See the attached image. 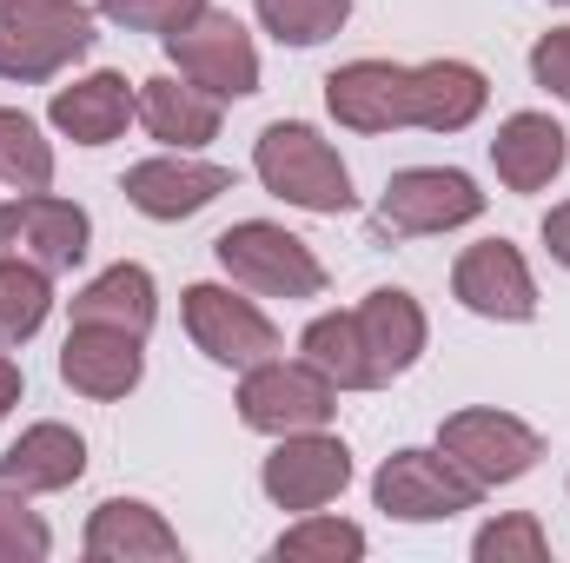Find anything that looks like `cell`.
<instances>
[{
    "mask_svg": "<svg viewBox=\"0 0 570 563\" xmlns=\"http://www.w3.org/2000/svg\"><path fill=\"white\" fill-rule=\"evenodd\" d=\"M253 172H259V186L285 199V206H298V213H325V219H338V213H352V172H345V159H338V146L325 140L318 127H305V120H273L259 146H253Z\"/></svg>",
    "mask_w": 570,
    "mask_h": 563,
    "instance_id": "1",
    "label": "cell"
},
{
    "mask_svg": "<svg viewBox=\"0 0 570 563\" xmlns=\"http://www.w3.org/2000/svg\"><path fill=\"white\" fill-rule=\"evenodd\" d=\"M94 47V7L80 0H0V80L40 87L87 60Z\"/></svg>",
    "mask_w": 570,
    "mask_h": 563,
    "instance_id": "2",
    "label": "cell"
},
{
    "mask_svg": "<svg viewBox=\"0 0 570 563\" xmlns=\"http://www.w3.org/2000/svg\"><path fill=\"white\" fill-rule=\"evenodd\" d=\"M213 259H219V273L239 285V292H253V298H318L325 292V266H318V253L298 239V233H285L273 219H239V226H226L219 239H213Z\"/></svg>",
    "mask_w": 570,
    "mask_h": 563,
    "instance_id": "3",
    "label": "cell"
},
{
    "mask_svg": "<svg viewBox=\"0 0 570 563\" xmlns=\"http://www.w3.org/2000/svg\"><path fill=\"white\" fill-rule=\"evenodd\" d=\"M484 484L471 471H458L444 451H392L372 477V504L399 524H438L458 511H478Z\"/></svg>",
    "mask_w": 570,
    "mask_h": 563,
    "instance_id": "4",
    "label": "cell"
},
{
    "mask_svg": "<svg viewBox=\"0 0 570 563\" xmlns=\"http://www.w3.org/2000/svg\"><path fill=\"white\" fill-rule=\"evenodd\" d=\"M338 412V385L305 365V358H266L239 378V418L266 437H292V431H325Z\"/></svg>",
    "mask_w": 570,
    "mask_h": 563,
    "instance_id": "5",
    "label": "cell"
},
{
    "mask_svg": "<svg viewBox=\"0 0 570 563\" xmlns=\"http://www.w3.org/2000/svg\"><path fill=\"white\" fill-rule=\"evenodd\" d=\"M166 53H173V67H179V80H193V87H206L213 100H246V93H259V47H253V33L233 20V13H199V20H186L179 33H166Z\"/></svg>",
    "mask_w": 570,
    "mask_h": 563,
    "instance_id": "6",
    "label": "cell"
},
{
    "mask_svg": "<svg viewBox=\"0 0 570 563\" xmlns=\"http://www.w3.org/2000/svg\"><path fill=\"white\" fill-rule=\"evenodd\" d=\"M438 451L458 471H471L484 491H498V484H518L544 457V437L524 418H511V412L478 405V412H451V418L438 424Z\"/></svg>",
    "mask_w": 570,
    "mask_h": 563,
    "instance_id": "7",
    "label": "cell"
},
{
    "mask_svg": "<svg viewBox=\"0 0 570 563\" xmlns=\"http://www.w3.org/2000/svg\"><path fill=\"white\" fill-rule=\"evenodd\" d=\"M186 332L213 365H233V372L279 358V325L253 298H239V285H186Z\"/></svg>",
    "mask_w": 570,
    "mask_h": 563,
    "instance_id": "8",
    "label": "cell"
},
{
    "mask_svg": "<svg viewBox=\"0 0 570 563\" xmlns=\"http://www.w3.org/2000/svg\"><path fill=\"white\" fill-rule=\"evenodd\" d=\"M87 239H94V219L73 199L20 192L0 206V259H27L40 273H73L87 259Z\"/></svg>",
    "mask_w": 570,
    "mask_h": 563,
    "instance_id": "9",
    "label": "cell"
},
{
    "mask_svg": "<svg viewBox=\"0 0 570 563\" xmlns=\"http://www.w3.org/2000/svg\"><path fill=\"white\" fill-rule=\"evenodd\" d=\"M484 213V192L458 166H405L379 192V226L385 233H451Z\"/></svg>",
    "mask_w": 570,
    "mask_h": 563,
    "instance_id": "10",
    "label": "cell"
},
{
    "mask_svg": "<svg viewBox=\"0 0 570 563\" xmlns=\"http://www.w3.org/2000/svg\"><path fill=\"white\" fill-rule=\"evenodd\" d=\"M325 107H332V120L352 127V134L419 127V67H399V60H352V67L325 73Z\"/></svg>",
    "mask_w": 570,
    "mask_h": 563,
    "instance_id": "11",
    "label": "cell"
},
{
    "mask_svg": "<svg viewBox=\"0 0 570 563\" xmlns=\"http://www.w3.org/2000/svg\"><path fill=\"white\" fill-rule=\"evenodd\" d=\"M259 484H266V497L279 504V511H325L345 484H352V451L332 437V431H292L273 444V457H266V471H259Z\"/></svg>",
    "mask_w": 570,
    "mask_h": 563,
    "instance_id": "12",
    "label": "cell"
},
{
    "mask_svg": "<svg viewBox=\"0 0 570 563\" xmlns=\"http://www.w3.org/2000/svg\"><path fill=\"white\" fill-rule=\"evenodd\" d=\"M451 298L478 318H498V325H524L538 318V279L524 266V253L511 239H478L458 253L451 266Z\"/></svg>",
    "mask_w": 570,
    "mask_h": 563,
    "instance_id": "13",
    "label": "cell"
},
{
    "mask_svg": "<svg viewBox=\"0 0 570 563\" xmlns=\"http://www.w3.org/2000/svg\"><path fill=\"white\" fill-rule=\"evenodd\" d=\"M120 192H127V206H134V213L159 219V226H173V219L206 213L219 192H233V166H213V159H193V152H173V146H166L159 159L127 166Z\"/></svg>",
    "mask_w": 570,
    "mask_h": 563,
    "instance_id": "14",
    "label": "cell"
},
{
    "mask_svg": "<svg viewBox=\"0 0 570 563\" xmlns=\"http://www.w3.org/2000/svg\"><path fill=\"white\" fill-rule=\"evenodd\" d=\"M352 325H358V345H365V365H372V385H392L405 378L419 358H425V305L399 285H379L352 305Z\"/></svg>",
    "mask_w": 570,
    "mask_h": 563,
    "instance_id": "15",
    "label": "cell"
},
{
    "mask_svg": "<svg viewBox=\"0 0 570 563\" xmlns=\"http://www.w3.org/2000/svg\"><path fill=\"white\" fill-rule=\"evenodd\" d=\"M140 345L146 338L114 332V325H73L67 345H60V378H67V392H80V398H94V405L127 398V392L146 378Z\"/></svg>",
    "mask_w": 570,
    "mask_h": 563,
    "instance_id": "16",
    "label": "cell"
},
{
    "mask_svg": "<svg viewBox=\"0 0 570 563\" xmlns=\"http://www.w3.org/2000/svg\"><path fill=\"white\" fill-rule=\"evenodd\" d=\"M80 551L94 563H173V557H186V551H179V531H173L153 504H140V497H107V504L87 517Z\"/></svg>",
    "mask_w": 570,
    "mask_h": 563,
    "instance_id": "17",
    "label": "cell"
},
{
    "mask_svg": "<svg viewBox=\"0 0 570 563\" xmlns=\"http://www.w3.org/2000/svg\"><path fill=\"white\" fill-rule=\"evenodd\" d=\"M134 113H140V93H134V87H127V73H114V67H100V73H87V80L60 87V93H53V107H47V120H53L73 146L120 140Z\"/></svg>",
    "mask_w": 570,
    "mask_h": 563,
    "instance_id": "18",
    "label": "cell"
},
{
    "mask_svg": "<svg viewBox=\"0 0 570 563\" xmlns=\"http://www.w3.org/2000/svg\"><path fill=\"white\" fill-rule=\"evenodd\" d=\"M80 471H87V437L73 431V424H27L7 451H0V484H13V491H27V497H40V491H67V484H80Z\"/></svg>",
    "mask_w": 570,
    "mask_h": 563,
    "instance_id": "19",
    "label": "cell"
},
{
    "mask_svg": "<svg viewBox=\"0 0 570 563\" xmlns=\"http://www.w3.org/2000/svg\"><path fill=\"white\" fill-rule=\"evenodd\" d=\"M219 107H226V100H213L206 87H193V80H179V73H159V80H140V113H134V120H140L159 146L193 152V146L219 140Z\"/></svg>",
    "mask_w": 570,
    "mask_h": 563,
    "instance_id": "20",
    "label": "cell"
},
{
    "mask_svg": "<svg viewBox=\"0 0 570 563\" xmlns=\"http://www.w3.org/2000/svg\"><path fill=\"white\" fill-rule=\"evenodd\" d=\"M570 159V134L551 113H511L491 140V166L511 192H544Z\"/></svg>",
    "mask_w": 570,
    "mask_h": 563,
    "instance_id": "21",
    "label": "cell"
},
{
    "mask_svg": "<svg viewBox=\"0 0 570 563\" xmlns=\"http://www.w3.org/2000/svg\"><path fill=\"white\" fill-rule=\"evenodd\" d=\"M153 318H159V292H153V273L134 266V259L107 266L100 279H87L73 292V325H114V332L146 338Z\"/></svg>",
    "mask_w": 570,
    "mask_h": 563,
    "instance_id": "22",
    "label": "cell"
},
{
    "mask_svg": "<svg viewBox=\"0 0 570 563\" xmlns=\"http://www.w3.org/2000/svg\"><path fill=\"white\" fill-rule=\"evenodd\" d=\"M491 100V80L471 60H425L419 67V127L425 134H464Z\"/></svg>",
    "mask_w": 570,
    "mask_h": 563,
    "instance_id": "23",
    "label": "cell"
},
{
    "mask_svg": "<svg viewBox=\"0 0 570 563\" xmlns=\"http://www.w3.org/2000/svg\"><path fill=\"white\" fill-rule=\"evenodd\" d=\"M298 352H305V365H318L338 392H379V385H372V365H365V345H358L352 312H318V318L305 325Z\"/></svg>",
    "mask_w": 570,
    "mask_h": 563,
    "instance_id": "24",
    "label": "cell"
},
{
    "mask_svg": "<svg viewBox=\"0 0 570 563\" xmlns=\"http://www.w3.org/2000/svg\"><path fill=\"white\" fill-rule=\"evenodd\" d=\"M53 312V273L27 259H0V345H27Z\"/></svg>",
    "mask_w": 570,
    "mask_h": 563,
    "instance_id": "25",
    "label": "cell"
},
{
    "mask_svg": "<svg viewBox=\"0 0 570 563\" xmlns=\"http://www.w3.org/2000/svg\"><path fill=\"white\" fill-rule=\"evenodd\" d=\"M273 557H279V563H358V557H365V531H358V524H345V517L305 511L292 531H279Z\"/></svg>",
    "mask_w": 570,
    "mask_h": 563,
    "instance_id": "26",
    "label": "cell"
},
{
    "mask_svg": "<svg viewBox=\"0 0 570 563\" xmlns=\"http://www.w3.org/2000/svg\"><path fill=\"white\" fill-rule=\"evenodd\" d=\"M0 179L13 192H47L53 186V140L13 107H0Z\"/></svg>",
    "mask_w": 570,
    "mask_h": 563,
    "instance_id": "27",
    "label": "cell"
},
{
    "mask_svg": "<svg viewBox=\"0 0 570 563\" xmlns=\"http://www.w3.org/2000/svg\"><path fill=\"white\" fill-rule=\"evenodd\" d=\"M253 7L279 47H318L352 20V0H253Z\"/></svg>",
    "mask_w": 570,
    "mask_h": 563,
    "instance_id": "28",
    "label": "cell"
},
{
    "mask_svg": "<svg viewBox=\"0 0 570 563\" xmlns=\"http://www.w3.org/2000/svg\"><path fill=\"white\" fill-rule=\"evenodd\" d=\"M471 557L478 563H544L551 557V537H544V524L531 511H504V517H491L471 537Z\"/></svg>",
    "mask_w": 570,
    "mask_h": 563,
    "instance_id": "29",
    "label": "cell"
},
{
    "mask_svg": "<svg viewBox=\"0 0 570 563\" xmlns=\"http://www.w3.org/2000/svg\"><path fill=\"white\" fill-rule=\"evenodd\" d=\"M53 551V531L40 524V511H27V491L0 484V563H40Z\"/></svg>",
    "mask_w": 570,
    "mask_h": 563,
    "instance_id": "30",
    "label": "cell"
},
{
    "mask_svg": "<svg viewBox=\"0 0 570 563\" xmlns=\"http://www.w3.org/2000/svg\"><path fill=\"white\" fill-rule=\"evenodd\" d=\"M100 13L114 20V27H127V33H179L186 20H199L206 13V0H100Z\"/></svg>",
    "mask_w": 570,
    "mask_h": 563,
    "instance_id": "31",
    "label": "cell"
},
{
    "mask_svg": "<svg viewBox=\"0 0 570 563\" xmlns=\"http://www.w3.org/2000/svg\"><path fill=\"white\" fill-rule=\"evenodd\" d=\"M531 80L551 87L558 100H570V27H551V33L531 47Z\"/></svg>",
    "mask_w": 570,
    "mask_h": 563,
    "instance_id": "32",
    "label": "cell"
},
{
    "mask_svg": "<svg viewBox=\"0 0 570 563\" xmlns=\"http://www.w3.org/2000/svg\"><path fill=\"white\" fill-rule=\"evenodd\" d=\"M544 253H551V259H558V266L570 273V199L544 213Z\"/></svg>",
    "mask_w": 570,
    "mask_h": 563,
    "instance_id": "33",
    "label": "cell"
},
{
    "mask_svg": "<svg viewBox=\"0 0 570 563\" xmlns=\"http://www.w3.org/2000/svg\"><path fill=\"white\" fill-rule=\"evenodd\" d=\"M20 392H27V378H20V365H13V358L0 352V418H7L13 405H20Z\"/></svg>",
    "mask_w": 570,
    "mask_h": 563,
    "instance_id": "34",
    "label": "cell"
},
{
    "mask_svg": "<svg viewBox=\"0 0 570 563\" xmlns=\"http://www.w3.org/2000/svg\"><path fill=\"white\" fill-rule=\"evenodd\" d=\"M564 7H570V0H564Z\"/></svg>",
    "mask_w": 570,
    "mask_h": 563,
    "instance_id": "35",
    "label": "cell"
}]
</instances>
